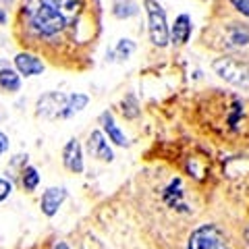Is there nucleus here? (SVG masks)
Segmentation results:
<instances>
[{"mask_svg":"<svg viewBox=\"0 0 249 249\" xmlns=\"http://www.w3.org/2000/svg\"><path fill=\"white\" fill-rule=\"evenodd\" d=\"M89 102V98L85 96V93H71V96L67 98V106H65V110H62V119H69V116H73L75 112H79L83 110L85 106H88Z\"/></svg>","mask_w":249,"mask_h":249,"instance_id":"obj_14","label":"nucleus"},{"mask_svg":"<svg viewBox=\"0 0 249 249\" xmlns=\"http://www.w3.org/2000/svg\"><path fill=\"white\" fill-rule=\"evenodd\" d=\"M6 21V15H4V11H0V23H4Z\"/></svg>","mask_w":249,"mask_h":249,"instance_id":"obj_24","label":"nucleus"},{"mask_svg":"<svg viewBox=\"0 0 249 249\" xmlns=\"http://www.w3.org/2000/svg\"><path fill=\"white\" fill-rule=\"evenodd\" d=\"M15 65H17V71L25 77H31V75H37L44 71V62L34 56V54H27V52H21L15 56Z\"/></svg>","mask_w":249,"mask_h":249,"instance_id":"obj_10","label":"nucleus"},{"mask_svg":"<svg viewBox=\"0 0 249 249\" xmlns=\"http://www.w3.org/2000/svg\"><path fill=\"white\" fill-rule=\"evenodd\" d=\"M170 37H173V42H177V44L189 42V37H191V17L189 15H178L175 21V27L170 31Z\"/></svg>","mask_w":249,"mask_h":249,"instance_id":"obj_11","label":"nucleus"},{"mask_svg":"<svg viewBox=\"0 0 249 249\" xmlns=\"http://www.w3.org/2000/svg\"><path fill=\"white\" fill-rule=\"evenodd\" d=\"M133 50H135V44L133 42H131V40H121L119 44H116L114 54L123 60V58H129L131 54H133Z\"/></svg>","mask_w":249,"mask_h":249,"instance_id":"obj_19","label":"nucleus"},{"mask_svg":"<svg viewBox=\"0 0 249 249\" xmlns=\"http://www.w3.org/2000/svg\"><path fill=\"white\" fill-rule=\"evenodd\" d=\"M54 249H69V245H67V243H62V241H60V243L54 245Z\"/></svg>","mask_w":249,"mask_h":249,"instance_id":"obj_23","label":"nucleus"},{"mask_svg":"<svg viewBox=\"0 0 249 249\" xmlns=\"http://www.w3.org/2000/svg\"><path fill=\"white\" fill-rule=\"evenodd\" d=\"M67 98L69 96H65V93H60V91L44 93V96L37 100V114L48 116V119H52V116H60L62 110H65V106H67Z\"/></svg>","mask_w":249,"mask_h":249,"instance_id":"obj_5","label":"nucleus"},{"mask_svg":"<svg viewBox=\"0 0 249 249\" xmlns=\"http://www.w3.org/2000/svg\"><path fill=\"white\" fill-rule=\"evenodd\" d=\"M112 13H114V17H119V19H129V17H133V15H137V4L133 0H114Z\"/></svg>","mask_w":249,"mask_h":249,"instance_id":"obj_16","label":"nucleus"},{"mask_svg":"<svg viewBox=\"0 0 249 249\" xmlns=\"http://www.w3.org/2000/svg\"><path fill=\"white\" fill-rule=\"evenodd\" d=\"M249 46V27L243 23H231L224 29V48L227 50H241Z\"/></svg>","mask_w":249,"mask_h":249,"instance_id":"obj_6","label":"nucleus"},{"mask_svg":"<svg viewBox=\"0 0 249 249\" xmlns=\"http://www.w3.org/2000/svg\"><path fill=\"white\" fill-rule=\"evenodd\" d=\"M31 27H34L40 36H56L58 31L67 27V17L60 15L56 9H52L48 4H42L36 9V13L31 15Z\"/></svg>","mask_w":249,"mask_h":249,"instance_id":"obj_1","label":"nucleus"},{"mask_svg":"<svg viewBox=\"0 0 249 249\" xmlns=\"http://www.w3.org/2000/svg\"><path fill=\"white\" fill-rule=\"evenodd\" d=\"M0 88H2L4 91H17L21 88L19 75L9 67L2 69V71H0Z\"/></svg>","mask_w":249,"mask_h":249,"instance_id":"obj_15","label":"nucleus"},{"mask_svg":"<svg viewBox=\"0 0 249 249\" xmlns=\"http://www.w3.org/2000/svg\"><path fill=\"white\" fill-rule=\"evenodd\" d=\"M145 11H147V19H150V40L154 46L158 48H164L168 44L170 37V29L166 23V13L162 9V4L158 0H145L143 2Z\"/></svg>","mask_w":249,"mask_h":249,"instance_id":"obj_2","label":"nucleus"},{"mask_svg":"<svg viewBox=\"0 0 249 249\" xmlns=\"http://www.w3.org/2000/svg\"><path fill=\"white\" fill-rule=\"evenodd\" d=\"M21 183L25 187L27 191H34L37 185H40V175H37V170L34 166H27L23 170V177H21Z\"/></svg>","mask_w":249,"mask_h":249,"instance_id":"obj_17","label":"nucleus"},{"mask_svg":"<svg viewBox=\"0 0 249 249\" xmlns=\"http://www.w3.org/2000/svg\"><path fill=\"white\" fill-rule=\"evenodd\" d=\"M102 124H104V131H106V135H108V139H110L112 143H116V145H127L129 142H127V137H124V133L119 129V124L114 123V119H112V114L110 112H104L102 116Z\"/></svg>","mask_w":249,"mask_h":249,"instance_id":"obj_12","label":"nucleus"},{"mask_svg":"<svg viewBox=\"0 0 249 249\" xmlns=\"http://www.w3.org/2000/svg\"><path fill=\"white\" fill-rule=\"evenodd\" d=\"M231 2L237 11H241L243 15H249V0H231Z\"/></svg>","mask_w":249,"mask_h":249,"instance_id":"obj_21","label":"nucleus"},{"mask_svg":"<svg viewBox=\"0 0 249 249\" xmlns=\"http://www.w3.org/2000/svg\"><path fill=\"white\" fill-rule=\"evenodd\" d=\"M187 249H229L224 232L214 224H204L191 232Z\"/></svg>","mask_w":249,"mask_h":249,"instance_id":"obj_4","label":"nucleus"},{"mask_svg":"<svg viewBox=\"0 0 249 249\" xmlns=\"http://www.w3.org/2000/svg\"><path fill=\"white\" fill-rule=\"evenodd\" d=\"M247 241H249V227H247Z\"/></svg>","mask_w":249,"mask_h":249,"instance_id":"obj_25","label":"nucleus"},{"mask_svg":"<svg viewBox=\"0 0 249 249\" xmlns=\"http://www.w3.org/2000/svg\"><path fill=\"white\" fill-rule=\"evenodd\" d=\"M11 191H13L11 181H6V178H0V201L9 197V196H11Z\"/></svg>","mask_w":249,"mask_h":249,"instance_id":"obj_20","label":"nucleus"},{"mask_svg":"<svg viewBox=\"0 0 249 249\" xmlns=\"http://www.w3.org/2000/svg\"><path fill=\"white\" fill-rule=\"evenodd\" d=\"M62 162L71 173H81L83 170V154H81V145L77 139H71L65 150H62Z\"/></svg>","mask_w":249,"mask_h":249,"instance_id":"obj_9","label":"nucleus"},{"mask_svg":"<svg viewBox=\"0 0 249 249\" xmlns=\"http://www.w3.org/2000/svg\"><path fill=\"white\" fill-rule=\"evenodd\" d=\"M123 114L127 116V119H135L139 114V106H137V100L133 96H127L123 100Z\"/></svg>","mask_w":249,"mask_h":249,"instance_id":"obj_18","label":"nucleus"},{"mask_svg":"<svg viewBox=\"0 0 249 249\" xmlns=\"http://www.w3.org/2000/svg\"><path fill=\"white\" fill-rule=\"evenodd\" d=\"M42 4H48L52 6V9H56L60 15H65V17L69 19L71 15H75L77 11L81 9V0H40Z\"/></svg>","mask_w":249,"mask_h":249,"instance_id":"obj_13","label":"nucleus"},{"mask_svg":"<svg viewBox=\"0 0 249 249\" xmlns=\"http://www.w3.org/2000/svg\"><path fill=\"white\" fill-rule=\"evenodd\" d=\"M67 199V189L65 187H50V189L44 191L40 208L46 216H54L58 212V208L62 206V201Z\"/></svg>","mask_w":249,"mask_h":249,"instance_id":"obj_8","label":"nucleus"},{"mask_svg":"<svg viewBox=\"0 0 249 249\" xmlns=\"http://www.w3.org/2000/svg\"><path fill=\"white\" fill-rule=\"evenodd\" d=\"M212 67H214V71L220 79H224L231 85H235V88L249 89V67L245 65V62L222 56V58H216Z\"/></svg>","mask_w":249,"mask_h":249,"instance_id":"obj_3","label":"nucleus"},{"mask_svg":"<svg viewBox=\"0 0 249 249\" xmlns=\"http://www.w3.org/2000/svg\"><path fill=\"white\" fill-rule=\"evenodd\" d=\"M6 150H9V137L4 133H0V156H2Z\"/></svg>","mask_w":249,"mask_h":249,"instance_id":"obj_22","label":"nucleus"},{"mask_svg":"<svg viewBox=\"0 0 249 249\" xmlns=\"http://www.w3.org/2000/svg\"><path fill=\"white\" fill-rule=\"evenodd\" d=\"M88 150L93 158L102 160V162H112L114 160V154L110 150V145L104 139L102 131H91L89 133V139H88Z\"/></svg>","mask_w":249,"mask_h":249,"instance_id":"obj_7","label":"nucleus"}]
</instances>
